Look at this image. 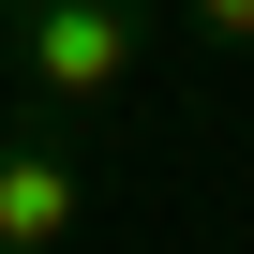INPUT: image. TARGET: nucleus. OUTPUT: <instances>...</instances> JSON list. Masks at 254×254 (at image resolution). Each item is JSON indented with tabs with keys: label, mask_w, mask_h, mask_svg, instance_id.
Wrapping results in <instances>:
<instances>
[{
	"label": "nucleus",
	"mask_w": 254,
	"mask_h": 254,
	"mask_svg": "<svg viewBox=\"0 0 254 254\" xmlns=\"http://www.w3.org/2000/svg\"><path fill=\"white\" fill-rule=\"evenodd\" d=\"M0 60H15V0H0Z\"/></svg>",
	"instance_id": "4"
},
{
	"label": "nucleus",
	"mask_w": 254,
	"mask_h": 254,
	"mask_svg": "<svg viewBox=\"0 0 254 254\" xmlns=\"http://www.w3.org/2000/svg\"><path fill=\"white\" fill-rule=\"evenodd\" d=\"M75 224H90L75 135H45V120H15V135H0V254H60Z\"/></svg>",
	"instance_id": "2"
},
{
	"label": "nucleus",
	"mask_w": 254,
	"mask_h": 254,
	"mask_svg": "<svg viewBox=\"0 0 254 254\" xmlns=\"http://www.w3.org/2000/svg\"><path fill=\"white\" fill-rule=\"evenodd\" d=\"M194 30H209L224 60H254V0H194Z\"/></svg>",
	"instance_id": "3"
},
{
	"label": "nucleus",
	"mask_w": 254,
	"mask_h": 254,
	"mask_svg": "<svg viewBox=\"0 0 254 254\" xmlns=\"http://www.w3.org/2000/svg\"><path fill=\"white\" fill-rule=\"evenodd\" d=\"M15 75H30L45 135H90L150 75V0H15Z\"/></svg>",
	"instance_id": "1"
}]
</instances>
